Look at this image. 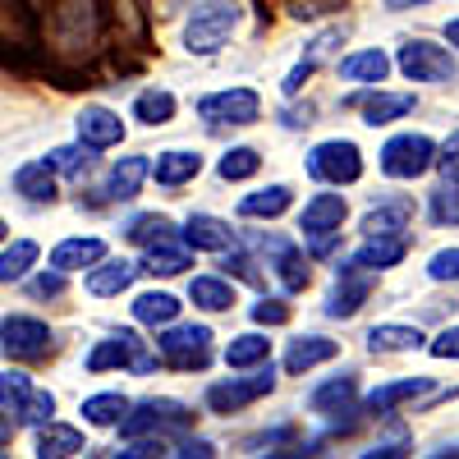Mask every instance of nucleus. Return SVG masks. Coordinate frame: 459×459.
I'll list each match as a JSON object with an SVG mask.
<instances>
[{"instance_id": "nucleus-22", "label": "nucleus", "mask_w": 459, "mask_h": 459, "mask_svg": "<svg viewBox=\"0 0 459 459\" xmlns=\"http://www.w3.org/2000/svg\"><path fill=\"white\" fill-rule=\"evenodd\" d=\"M363 106V125H395L413 110V97L409 92H368V97H354Z\"/></svg>"}, {"instance_id": "nucleus-19", "label": "nucleus", "mask_w": 459, "mask_h": 459, "mask_svg": "<svg viewBox=\"0 0 459 459\" xmlns=\"http://www.w3.org/2000/svg\"><path fill=\"white\" fill-rule=\"evenodd\" d=\"M184 244L207 248V253H230L235 248V230H230L225 221H216V216H207V212H198L184 225Z\"/></svg>"}, {"instance_id": "nucleus-16", "label": "nucleus", "mask_w": 459, "mask_h": 459, "mask_svg": "<svg viewBox=\"0 0 459 459\" xmlns=\"http://www.w3.org/2000/svg\"><path fill=\"white\" fill-rule=\"evenodd\" d=\"M74 125H79V138H83L88 147H97V152L125 143V120H120L115 110H106V106H88Z\"/></svg>"}, {"instance_id": "nucleus-40", "label": "nucleus", "mask_w": 459, "mask_h": 459, "mask_svg": "<svg viewBox=\"0 0 459 459\" xmlns=\"http://www.w3.org/2000/svg\"><path fill=\"white\" fill-rule=\"evenodd\" d=\"M230 368H253V363H272V340L266 335H235L225 350Z\"/></svg>"}, {"instance_id": "nucleus-38", "label": "nucleus", "mask_w": 459, "mask_h": 459, "mask_svg": "<svg viewBox=\"0 0 459 459\" xmlns=\"http://www.w3.org/2000/svg\"><path fill=\"white\" fill-rule=\"evenodd\" d=\"M125 413H129V400L120 391H101L83 400V418L92 428H115V423H125Z\"/></svg>"}, {"instance_id": "nucleus-45", "label": "nucleus", "mask_w": 459, "mask_h": 459, "mask_svg": "<svg viewBox=\"0 0 459 459\" xmlns=\"http://www.w3.org/2000/svg\"><path fill=\"white\" fill-rule=\"evenodd\" d=\"M432 221L437 225H459V184H441L432 194Z\"/></svg>"}, {"instance_id": "nucleus-9", "label": "nucleus", "mask_w": 459, "mask_h": 459, "mask_svg": "<svg viewBox=\"0 0 459 459\" xmlns=\"http://www.w3.org/2000/svg\"><path fill=\"white\" fill-rule=\"evenodd\" d=\"M106 368H129V372H152L157 368V354L143 350V340L134 331H115L106 340L92 344L88 354V372H106Z\"/></svg>"}, {"instance_id": "nucleus-53", "label": "nucleus", "mask_w": 459, "mask_h": 459, "mask_svg": "<svg viewBox=\"0 0 459 459\" xmlns=\"http://www.w3.org/2000/svg\"><path fill=\"white\" fill-rule=\"evenodd\" d=\"M428 350H432V359H459V326H446Z\"/></svg>"}, {"instance_id": "nucleus-51", "label": "nucleus", "mask_w": 459, "mask_h": 459, "mask_svg": "<svg viewBox=\"0 0 459 459\" xmlns=\"http://www.w3.org/2000/svg\"><path fill=\"white\" fill-rule=\"evenodd\" d=\"M437 170H441L450 184H459V134H450V138L441 143V152H437Z\"/></svg>"}, {"instance_id": "nucleus-57", "label": "nucleus", "mask_w": 459, "mask_h": 459, "mask_svg": "<svg viewBox=\"0 0 459 459\" xmlns=\"http://www.w3.org/2000/svg\"><path fill=\"white\" fill-rule=\"evenodd\" d=\"M413 5H428V0H386V10H413Z\"/></svg>"}, {"instance_id": "nucleus-29", "label": "nucleus", "mask_w": 459, "mask_h": 459, "mask_svg": "<svg viewBox=\"0 0 459 459\" xmlns=\"http://www.w3.org/2000/svg\"><path fill=\"white\" fill-rule=\"evenodd\" d=\"M101 257H106V244L92 239V235L88 239L83 235L79 239H65V244L51 248V266H60V272H83V266H97Z\"/></svg>"}, {"instance_id": "nucleus-37", "label": "nucleus", "mask_w": 459, "mask_h": 459, "mask_svg": "<svg viewBox=\"0 0 459 459\" xmlns=\"http://www.w3.org/2000/svg\"><path fill=\"white\" fill-rule=\"evenodd\" d=\"M188 299H194L203 313H230L235 308V285L221 281V276H198L188 285Z\"/></svg>"}, {"instance_id": "nucleus-15", "label": "nucleus", "mask_w": 459, "mask_h": 459, "mask_svg": "<svg viewBox=\"0 0 459 459\" xmlns=\"http://www.w3.org/2000/svg\"><path fill=\"white\" fill-rule=\"evenodd\" d=\"M340 42H344V28H326L322 37H313L308 51H303V60L290 69V79H285V97H299V92H303V83H308L313 74H317V65H326V60H331V51H335Z\"/></svg>"}, {"instance_id": "nucleus-32", "label": "nucleus", "mask_w": 459, "mask_h": 459, "mask_svg": "<svg viewBox=\"0 0 459 459\" xmlns=\"http://www.w3.org/2000/svg\"><path fill=\"white\" fill-rule=\"evenodd\" d=\"M266 266H276V276H281V285H285L290 294L308 290V281H313V272H308V257H303V248H299V244H290V239L272 253V262H266Z\"/></svg>"}, {"instance_id": "nucleus-30", "label": "nucleus", "mask_w": 459, "mask_h": 459, "mask_svg": "<svg viewBox=\"0 0 459 459\" xmlns=\"http://www.w3.org/2000/svg\"><path fill=\"white\" fill-rule=\"evenodd\" d=\"M83 432L69 428V423H42L37 432V455L42 459H69V455H83Z\"/></svg>"}, {"instance_id": "nucleus-52", "label": "nucleus", "mask_w": 459, "mask_h": 459, "mask_svg": "<svg viewBox=\"0 0 459 459\" xmlns=\"http://www.w3.org/2000/svg\"><path fill=\"white\" fill-rule=\"evenodd\" d=\"M51 413H56V395L51 391H37L28 413H23V423H51Z\"/></svg>"}, {"instance_id": "nucleus-3", "label": "nucleus", "mask_w": 459, "mask_h": 459, "mask_svg": "<svg viewBox=\"0 0 459 459\" xmlns=\"http://www.w3.org/2000/svg\"><path fill=\"white\" fill-rule=\"evenodd\" d=\"M194 428V409L179 404V400H143L125 413L120 423V437L134 441V437H170V432H188Z\"/></svg>"}, {"instance_id": "nucleus-49", "label": "nucleus", "mask_w": 459, "mask_h": 459, "mask_svg": "<svg viewBox=\"0 0 459 459\" xmlns=\"http://www.w3.org/2000/svg\"><path fill=\"white\" fill-rule=\"evenodd\" d=\"M335 10H344V0H290L294 19H322V14H335Z\"/></svg>"}, {"instance_id": "nucleus-50", "label": "nucleus", "mask_w": 459, "mask_h": 459, "mask_svg": "<svg viewBox=\"0 0 459 459\" xmlns=\"http://www.w3.org/2000/svg\"><path fill=\"white\" fill-rule=\"evenodd\" d=\"M28 294H32V299H60V294H65V272L56 266L51 276H47V272L32 276V281H28Z\"/></svg>"}, {"instance_id": "nucleus-33", "label": "nucleus", "mask_w": 459, "mask_h": 459, "mask_svg": "<svg viewBox=\"0 0 459 459\" xmlns=\"http://www.w3.org/2000/svg\"><path fill=\"white\" fill-rule=\"evenodd\" d=\"M386 74H391L386 51H354L340 60V79H350V83H381Z\"/></svg>"}, {"instance_id": "nucleus-18", "label": "nucleus", "mask_w": 459, "mask_h": 459, "mask_svg": "<svg viewBox=\"0 0 459 459\" xmlns=\"http://www.w3.org/2000/svg\"><path fill=\"white\" fill-rule=\"evenodd\" d=\"M344 198L340 194H317L308 207H303V216H299V230H303V239H317V235H331V230H340L344 225Z\"/></svg>"}, {"instance_id": "nucleus-34", "label": "nucleus", "mask_w": 459, "mask_h": 459, "mask_svg": "<svg viewBox=\"0 0 459 459\" xmlns=\"http://www.w3.org/2000/svg\"><path fill=\"white\" fill-rule=\"evenodd\" d=\"M418 344H423V331H418V326L386 322V326H372L368 331V350L372 354H404V350H418Z\"/></svg>"}, {"instance_id": "nucleus-28", "label": "nucleus", "mask_w": 459, "mask_h": 459, "mask_svg": "<svg viewBox=\"0 0 459 459\" xmlns=\"http://www.w3.org/2000/svg\"><path fill=\"white\" fill-rule=\"evenodd\" d=\"M143 272L138 262H97L92 272H88V290L97 294V299H110V294H120V290H129L134 285V276Z\"/></svg>"}, {"instance_id": "nucleus-24", "label": "nucleus", "mask_w": 459, "mask_h": 459, "mask_svg": "<svg viewBox=\"0 0 459 459\" xmlns=\"http://www.w3.org/2000/svg\"><path fill=\"white\" fill-rule=\"evenodd\" d=\"M404 253H409V239L404 235H368V244L354 253V262L368 266V272H386V266L404 262Z\"/></svg>"}, {"instance_id": "nucleus-44", "label": "nucleus", "mask_w": 459, "mask_h": 459, "mask_svg": "<svg viewBox=\"0 0 459 459\" xmlns=\"http://www.w3.org/2000/svg\"><path fill=\"white\" fill-rule=\"evenodd\" d=\"M92 152H97V147H88V143L79 138V147H56L47 161H51V170H56V175H69V179H79V175H83V170L92 166Z\"/></svg>"}, {"instance_id": "nucleus-20", "label": "nucleus", "mask_w": 459, "mask_h": 459, "mask_svg": "<svg viewBox=\"0 0 459 459\" xmlns=\"http://www.w3.org/2000/svg\"><path fill=\"white\" fill-rule=\"evenodd\" d=\"M335 354H340L335 340H326V335H299L290 350H285V372L299 377V372H308V368H317V363H331Z\"/></svg>"}, {"instance_id": "nucleus-17", "label": "nucleus", "mask_w": 459, "mask_h": 459, "mask_svg": "<svg viewBox=\"0 0 459 459\" xmlns=\"http://www.w3.org/2000/svg\"><path fill=\"white\" fill-rule=\"evenodd\" d=\"M152 175V161L147 157H120L110 166V175H106V203H129V198H138V188H143V179Z\"/></svg>"}, {"instance_id": "nucleus-21", "label": "nucleus", "mask_w": 459, "mask_h": 459, "mask_svg": "<svg viewBox=\"0 0 459 459\" xmlns=\"http://www.w3.org/2000/svg\"><path fill=\"white\" fill-rule=\"evenodd\" d=\"M198 170H203V157H198V152H184V147L161 152V157L152 161V179H157L161 188H179L188 179H198Z\"/></svg>"}, {"instance_id": "nucleus-26", "label": "nucleus", "mask_w": 459, "mask_h": 459, "mask_svg": "<svg viewBox=\"0 0 459 459\" xmlns=\"http://www.w3.org/2000/svg\"><path fill=\"white\" fill-rule=\"evenodd\" d=\"M354 400H359V381L354 377H331V381H322V386L313 391V413H354Z\"/></svg>"}, {"instance_id": "nucleus-2", "label": "nucleus", "mask_w": 459, "mask_h": 459, "mask_svg": "<svg viewBox=\"0 0 459 459\" xmlns=\"http://www.w3.org/2000/svg\"><path fill=\"white\" fill-rule=\"evenodd\" d=\"M239 19H244V10L235 0H203L194 19L184 23V47L194 56H216L225 47V37L239 28Z\"/></svg>"}, {"instance_id": "nucleus-56", "label": "nucleus", "mask_w": 459, "mask_h": 459, "mask_svg": "<svg viewBox=\"0 0 459 459\" xmlns=\"http://www.w3.org/2000/svg\"><path fill=\"white\" fill-rule=\"evenodd\" d=\"M446 42L459 51V19H450V23H446Z\"/></svg>"}, {"instance_id": "nucleus-35", "label": "nucleus", "mask_w": 459, "mask_h": 459, "mask_svg": "<svg viewBox=\"0 0 459 459\" xmlns=\"http://www.w3.org/2000/svg\"><path fill=\"white\" fill-rule=\"evenodd\" d=\"M188 248H194V244H188ZM188 248H184V244H175V239L152 244V248H147V257H143V272H152V276H179L184 266H194Z\"/></svg>"}, {"instance_id": "nucleus-6", "label": "nucleus", "mask_w": 459, "mask_h": 459, "mask_svg": "<svg viewBox=\"0 0 459 459\" xmlns=\"http://www.w3.org/2000/svg\"><path fill=\"white\" fill-rule=\"evenodd\" d=\"M395 65L413 83H446V79H455V69H459L455 56L446 47L428 42V37H409V42L400 47V56H395Z\"/></svg>"}, {"instance_id": "nucleus-13", "label": "nucleus", "mask_w": 459, "mask_h": 459, "mask_svg": "<svg viewBox=\"0 0 459 459\" xmlns=\"http://www.w3.org/2000/svg\"><path fill=\"white\" fill-rule=\"evenodd\" d=\"M368 299H372V272L368 266H359V262L340 266V281H335V290L326 299V317H340V322L354 317Z\"/></svg>"}, {"instance_id": "nucleus-48", "label": "nucleus", "mask_w": 459, "mask_h": 459, "mask_svg": "<svg viewBox=\"0 0 459 459\" xmlns=\"http://www.w3.org/2000/svg\"><path fill=\"white\" fill-rule=\"evenodd\" d=\"M428 276H432V281H459V248H441V253L428 262Z\"/></svg>"}, {"instance_id": "nucleus-8", "label": "nucleus", "mask_w": 459, "mask_h": 459, "mask_svg": "<svg viewBox=\"0 0 459 459\" xmlns=\"http://www.w3.org/2000/svg\"><path fill=\"white\" fill-rule=\"evenodd\" d=\"M106 28L120 37V51H147L152 47V5L147 0H101Z\"/></svg>"}, {"instance_id": "nucleus-54", "label": "nucleus", "mask_w": 459, "mask_h": 459, "mask_svg": "<svg viewBox=\"0 0 459 459\" xmlns=\"http://www.w3.org/2000/svg\"><path fill=\"white\" fill-rule=\"evenodd\" d=\"M175 455H184V459H212V455H216V446H212V441H203V437H188V441H179V446H175Z\"/></svg>"}, {"instance_id": "nucleus-5", "label": "nucleus", "mask_w": 459, "mask_h": 459, "mask_svg": "<svg viewBox=\"0 0 459 459\" xmlns=\"http://www.w3.org/2000/svg\"><path fill=\"white\" fill-rule=\"evenodd\" d=\"M437 166V143L428 134H395L381 147V170L391 179H418Z\"/></svg>"}, {"instance_id": "nucleus-7", "label": "nucleus", "mask_w": 459, "mask_h": 459, "mask_svg": "<svg viewBox=\"0 0 459 459\" xmlns=\"http://www.w3.org/2000/svg\"><path fill=\"white\" fill-rule=\"evenodd\" d=\"M157 350L179 372H203L212 363V331L194 326V322H188V326H170V331L157 335Z\"/></svg>"}, {"instance_id": "nucleus-12", "label": "nucleus", "mask_w": 459, "mask_h": 459, "mask_svg": "<svg viewBox=\"0 0 459 459\" xmlns=\"http://www.w3.org/2000/svg\"><path fill=\"white\" fill-rule=\"evenodd\" d=\"M198 115L207 125H253L262 115V97L253 88H225L198 101Z\"/></svg>"}, {"instance_id": "nucleus-39", "label": "nucleus", "mask_w": 459, "mask_h": 459, "mask_svg": "<svg viewBox=\"0 0 459 459\" xmlns=\"http://www.w3.org/2000/svg\"><path fill=\"white\" fill-rule=\"evenodd\" d=\"M134 120H143V125H170L175 120V97L166 92V88H147V92H138V101H134Z\"/></svg>"}, {"instance_id": "nucleus-36", "label": "nucleus", "mask_w": 459, "mask_h": 459, "mask_svg": "<svg viewBox=\"0 0 459 459\" xmlns=\"http://www.w3.org/2000/svg\"><path fill=\"white\" fill-rule=\"evenodd\" d=\"M134 317H138L143 326H170V322L179 317V299L166 294V290H147V294L134 299Z\"/></svg>"}, {"instance_id": "nucleus-55", "label": "nucleus", "mask_w": 459, "mask_h": 459, "mask_svg": "<svg viewBox=\"0 0 459 459\" xmlns=\"http://www.w3.org/2000/svg\"><path fill=\"white\" fill-rule=\"evenodd\" d=\"M285 125H290V129H308V125H313V106H303V110H285Z\"/></svg>"}, {"instance_id": "nucleus-23", "label": "nucleus", "mask_w": 459, "mask_h": 459, "mask_svg": "<svg viewBox=\"0 0 459 459\" xmlns=\"http://www.w3.org/2000/svg\"><path fill=\"white\" fill-rule=\"evenodd\" d=\"M14 194H23L28 203H56V170L51 161H28L14 170Z\"/></svg>"}, {"instance_id": "nucleus-1", "label": "nucleus", "mask_w": 459, "mask_h": 459, "mask_svg": "<svg viewBox=\"0 0 459 459\" xmlns=\"http://www.w3.org/2000/svg\"><path fill=\"white\" fill-rule=\"evenodd\" d=\"M42 19L51 28V47L69 65H83V56L101 47V28H106L101 0H47Z\"/></svg>"}, {"instance_id": "nucleus-4", "label": "nucleus", "mask_w": 459, "mask_h": 459, "mask_svg": "<svg viewBox=\"0 0 459 459\" xmlns=\"http://www.w3.org/2000/svg\"><path fill=\"white\" fill-rule=\"evenodd\" d=\"M308 175L322 184H359L363 179V152L350 138H326L308 152Z\"/></svg>"}, {"instance_id": "nucleus-31", "label": "nucleus", "mask_w": 459, "mask_h": 459, "mask_svg": "<svg viewBox=\"0 0 459 459\" xmlns=\"http://www.w3.org/2000/svg\"><path fill=\"white\" fill-rule=\"evenodd\" d=\"M413 221V203L409 198H391V203H377L363 216V235H400Z\"/></svg>"}, {"instance_id": "nucleus-25", "label": "nucleus", "mask_w": 459, "mask_h": 459, "mask_svg": "<svg viewBox=\"0 0 459 459\" xmlns=\"http://www.w3.org/2000/svg\"><path fill=\"white\" fill-rule=\"evenodd\" d=\"M432 391V381L428 377H404V381H386V386H377L372 395H368V409L377 413V418H386L395 404H404V400H418V395H428Z\"/></svg>"}, {"instance_id": "nucleus-47", "label": "nucleus", "mask_w": 459, "mask_h": 459, "mask_svg": "<svg viewBox=\"0 0 459 459\" xmlns=\"http://www.w3.org/2000/svg\"><path fill=\"white\" fill-rule=\"evenodd\" d=\"M253 322H257V326H285V322H290V303H281V299L253 303Z\"/></svg>"}, {"instance_id": "nucleus-46", "label": "nucleus", "mask_w": 459, "mask_h": 459, "mask_svg": "<svg viewBox=\"0 0 459 459\" xmlns=\"http://www.w3.org/2000/svg\"><path fill=\"white\" fill-rule=\"evenodd\" d=\"M221 266H225V276H239V281H248V285H257V290L266 285V276L257 272V262H253L248 253H225Z\"/></svg>"}, {"instance_id": "nucleus-14", "label": "nucleus", "mask_w": 459, "mask_h": 459, "mask_svg": "<svg viewBox=\"0 0 459 459\" xmlns=\"http://www.w3.org/2000/svg\"><path fill=\"white\" fill-rule=\"evenodd\" d=\"M32 381H28V372H14V368H5V377H0V409H5V428H0V441H14V428L23 423V413H28V404H32Z\"/></svg>"}, {"instance_id": "nucleus-43", "label": "nucleus", "mask_w": 459, "mask_h": 459, "mask_svg": "<svg viewBox=\"0 0 459 459\" xmlns=\"http://www.w3.org/2000/svg\"><path fill=\"white\" fill-rule=\"evenodd\" d=\"M262 170V157L253 147H230L225 157H221V166H216V175L225 179V184H235V179H253Z\"/></svg>"}, {"instance_id": "nucleus-27", "label": "nucleus", "mask_w": 459, "mask_h": 459, "mask_svg": "<svg viewBox=\"0 0 459 459\" xmlns=\"http://www.w3.org/2000/svg\"><path fill=\"white\" fill-rule=\"evenodd\" d=\"M290 203H294V194L285 184H266V188H257V194H248V198H239V216L244 221H276V216H285L290 212Z\"/></svg>"}, {"instance_id": "nucleus-11", "label": "nucleus", "mask_w": 459, "mask_h": 459, "mask_svg": "<svg viewBox=\"0 0 459 459\" xmlns=\"http://www.w3.org/2000/svg\"><path fill=\"white\" fill-rule=\"evenodd\" d=\"M0 344H5V359L14 363H42L51 354V326L37 317H5Z\"/></svg>"}, {"instance_id": "nucleus-42", "label": "nucleus", "mask_w": 459, "mask_h": 459, "mask_svg": "<svg viewBox=\"0 0 459 459\" xmlns=\"http://www.w3.org/2000/svg\"><path fill=\"white\" fill-rule=\"evenodd\" d=\"M37 262V244L32 239H14V244H5V253H0V281H23L28 276V266Z\"/></svg>"}, {"instance_id": "nucleus-41", "label": "nucleus", "mask_w": 459, "mask_h": 459, "mask_svg": "<svg viewBox=\"0 0 459 459\" xmlns=\"http://www.w3.org/2000/svg\"><path fill=\"white\" fill-rule=\"evenodd\" d=\"M125 235H129L138 248H152V244L170 239V235H175V225H170V216H161V212H147V216H134V221H129Z\"/></svg>"}, {"instance_id": "nucleus-10", "label": "nucleus", "mask_w": 459, "mask_h": 459, "mask_svg": "<svg viewBox=\"0 0 459 459\" xmlns=\"http://www.w3.org/2000/svg\"><path fill=\"white\" fill-rule=\"evenodd\" d=\"M272 391H276V372H272V363H266L257 377H230V381L207 386V409L212 413H239V409H248L253 400L272 395Z\"/></svg>"}]
</instances>
